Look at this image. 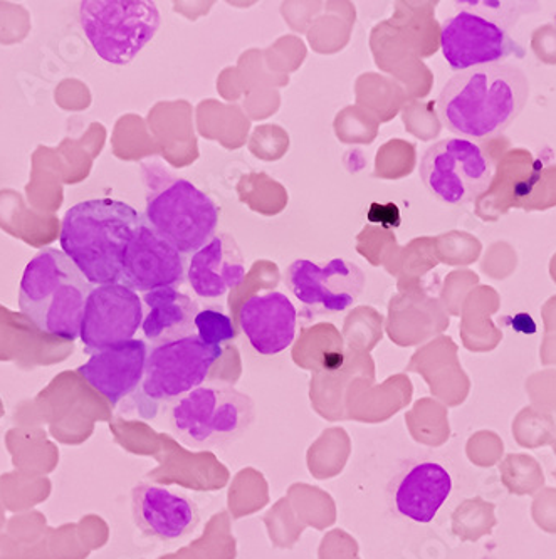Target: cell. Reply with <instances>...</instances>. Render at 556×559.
Listing matches in <instances>:
<instances>
[{
  "mask_svg": "<svg viewBox=\"0 0 556 559\" xmlns=\"http://www.w3.org/2000/svg\"><path fill=\"white\" fill-rule=\"evenodd\" d=\"M528 96L530 83L518 66H481L448 81L437 99V111L454 135L492 139L520 117Z\"/></svg>",
  "mask_w": 556,
  "mask_h": 559,
  "instance_id": "cell-1",
  "label": "cell"
},
{
  "mask_svg": "<svg viewBox=\"0 0 556 559\" xmlns=\"http://www.w3.org/2000/svg\"><path fill=\"white\" fill-rule=\"evenodd\" d=\"M142 217L120 200L80 202L62 218V252L93 286L121 283L125 251Z\"/></svg>",
  "mask_w": 556,
  "mask_h": 559,
  "instance_id": "cell-2",
  "label": "cell"
},
{
  "mask_svg": "<svg viewBox=\"0 0 556 559\" xmlns=\"http://www.w3.org/2000/svg\"><path fill=\"white\" fill-rule=\"evenodd\" d=\"M93 284L58 249L31 259L19 289V308L43 333L74 343L80 338L84 308Z\"/></svg>",
  "mask_w": 556,
  "mask_h": 559,
  "instance_id": "cell-3",
  "label": "cell"
},
{
  "mask_svg": "<svg viewBox=\"0 0 556 559\" xmlns=\"http://www.w3.org/2000/svg\"><path fill=\"white\" fill-rule=\"evenodd\" d=\"M255 417L251 396L226 383H211L174 402L170 427L187 447L209 451L246 436Z\"/></svg>",
  "mask_w": 556,
  "mask_h": 559,
  "instance_id": "cell-4",
  "label": "cell"
},
{
  "mask_svg": "<svg viewBox=\"0 0 556 559\" xmlns=\"http://www.w3.org/2000/svg\"><path fill=\"white\" fill-rule=\"evenodd\" d=\"M222 355V346L208 345L197 334L150 346L145 377L137 390L140 415L152 418L157 405L177 402L204 385Z\"/></svg>",
  "mask_w": 556,
  "mask_h": 559,
  "instance_id": "cell-5",
  "label": "cell"
},
{
  "mask_svg": "<svg viewBox=\"0 0 556 559\" xmlns=\"http://www.w3.org/2000/svg\"><path fill=\"white\" fill-rule=\"evenodd\" d=\"M81 26L103 61H133L161 27V12L150 0H84Z\"/></svg>",
  "mask_w": 556,
  "mask_h": 559,
  "instance_id": "cell-6",
  "label": "cell"
},
{
  "mask_svg": "<svg viewBox=\"0 0 556 559\" xmlns=\"http://www.w3.org/2000/svg\"><path fill=\"white\" fill-rule=\"evenodd\" d=\"M495 170L489 152L465 139L434 143L421 162L422 182L448 205H465L480 199L492 186Z\"/></svg>",
  "mask_w": 556,
  "mask_h": 559,
  "instance_id": "cell-7",
  "label": "cell"
},
{
  "mask_svg": "<svg viewBox=\"0 0 556 559\" xmlns=\"http://www.w3.org/2000/svg\"><path fill=\"white\" fill-rule=\"evenodd\" d=\"M145 221L184 255L196 254L215 236L218 209L214 200L186 178L146 200Z\"/></svg>",
  "mask_w": 556,
  "mask_h": 559,
  "instance_id": "cell-8",
  "label": "cell"
},
{
  "mask_svg": "<svg viewBox=\"0 0 556 559\" xmlns=\"http://www.w3.org/2000/svg\"><path fill=\"white\" fill-rule=\"evenodd\" d=\"M440 48L451 70L501 64L509 56H523L520 44L509 36L505 24L476 11H459L443 22Z\"/></svg>",
  "mask_w": 556,
  "mask_h": 559,
  "instance_id": "cell-9",
  "label": "cell"
},
{
  "mask_svg": "<svg viewBox=\"0 0 556 559\" xmlns=\"http://www.w3.org/2000/svg\"><path fill=\"white\" fill-rule=\"evenodd\" d=\"M143 324V301L123 283L93 287L81 323V342L87 353L135 340Z\"/></svg>",
  "mask_w": 556,
  "mask_h": 559,
  "instance_id": "cell-10",
  "label": "cell"
},
{
  "mask_svg": "<svg viewBox=\"0 0 556 559\" xmlns=\"http://www.w3.org/2000/svg\"><path fill=\"white\" fill-rule=\"evenodd\" d=\"M287 286L298 301L327 312H343L360 298L364 271L346 259H331L324 265L298 259L287 267Z\"/></svg>",
  "mask_w": 556,
  "mask_h": 559,
  "instance_id": "cell-11",
  "label": "cell"
},
{
  "mask_svg": "<svg viewBox=\"0 0 556 559\" xmlns=\"http://www.w3.org/2000/svg\"><path fill=\"white\" fill-rule=\"evenodd\" d=\"M184 276L186 259L182 252L158 236L142 217L125 251L121 283L145 295L162 287H177Z\"/></svg>",
  "mask_w": 556,
  "mask_h": 559,
  "instance_id": "cell-12",
  "label": "cell"
},
{
  "mask_svg": "<svg viewBox=\"0 0 556 559\" xmlns=\"http://www.w3.org/2000/svg\"><path fill=\"white\" fill-rule=\"evenodd\" d=\"M149 345L143 340H130L92 353L90 360L78 368L87 385L102 393L111 407L137 393L145 377Z\"/></svg>",
  "mask_w": 556,
  "mask_h": 559,
  "instance_id": "cell-13",
  "label": "cell"
},
{
  "mask_svg": "<svg viewBox=\"0 0 556 559\" xmlns=\"http://www.w3.org/2000/svg\"><path fill=\"white\" fill-rule=\"evenodd\" d=\"M296 324L295 305L280 290L251 296L239 309L240 331L262 356L280 355L289 348L296 338Z\"/></svg>",
  "mask_w": 556,
  "mask_h": 559,
  "instance_id": "cell-14",
  "label": "cell"
},
{
  "mask_svg": "<svg viewBox=\"0 0 556 559\" xmlns=\"http://www.w3.org/2000/svg\"><path fill=\"white\" fill-rule=\"evenodd\" d=\"M133 516L143 534L161 542L187 538L200 523L199 509L189 496L153 484L133 489Z\"/></svg>",
  "mask_w": 556,
  "mask_h": 559,
  "instance_id": "cell-15",
  "label": "cell"
},
{
  "mask_svg": "<svg viewBox=\"0 0 556 559\" xmlns=\"http://www.w3.org/2000/svg\"><path fill=\"white\" fill-rule=\"evenodd\" d=\"M246 277L242 252L227 234L214 236L190 259L187 280L199 298L217 299L240 286Z\"/></svg>",
  "mask_w": 556,
  "mask_h": 559,
  "instance_id": "cell-16",
  "label": "cell"
},
{
  "mask_svg": "<svg viewBox=\"0 0 556 559\" xmlns=\"http://www.w3.org/2000/svg\"><path fill=\"white\" fill-rule=\"evenodd\" d=\"M451 490L452 477L448 468L439 462H418L397 483L393 504L400 516L414 523L429 524L448 501Z\"/></svg>",
  "mask_w": 556,
  "mask_h": 559,
  "instance_id": "cell-17",
  "label": "cell"
},
{
  "mask_svg": "<svg viewBox=\"0 0 556 559\" xmlns=\"http://www.w3.org/2000/svg\"><path fill=\"white\" fill-rule=\"evenodd\" d=\"M149 314L143 318V333L152 345L174 342L196 334L199 306L177 287H162L143 296Z\"/></svg>",
  "mask_w": 556,
  "mask_h": 559,
  "instance_id": "cell-18",
  "label": "cell"
},
{
  "mask_svg": "<svg viewBox=\"0 0 556 559\" xmlns=\"http://www.w3.org/2000/svg\"><path fill=\"white\" fill-rule=\"evenodd\" d=\"M536 162L539 158H535L533 153L521 148L511 150L501 156L492 186L480 197V200L489 199L492 202L496 211L495 221L499 215L506 214L509 209H514L518 193L524 180L536 167Z\"/></svg>",
  "mask_w": 556,
  "mask_h": 559,
  "instance_id": "cell-19",
  "label": "cell"
},
{
  "mask_svg": "<svg viewBox=\"0 0 556 559\" xmlns=\"http://www.w3.org/2000/svg\"><path fill=\"white\" fill-rule=\"evenodd\" d=\"M196 334L208 345L222 346L236 338L233 321L218 309H204L196 318Z\"/></svg>",
  "mask_w": 556,
  "mask_h": 559,
  "instance_id": "cell-20",
  "label": "cell"
},
{
  "mask_svg": "<svg viewBox=\"0 0 556 559\" xmlns=\"http://www.w3.org/2000/svg\"><path fill=\"white\" fill-rule=\"evenodd\" d=\"M556 205V164L540 162L523 211H546Z\"/></svg>",
  "mask_w": 556,
  "mask_h": 559,
  "instance_id": "cell-21",
  "label": "cell"
}]
</instances>
